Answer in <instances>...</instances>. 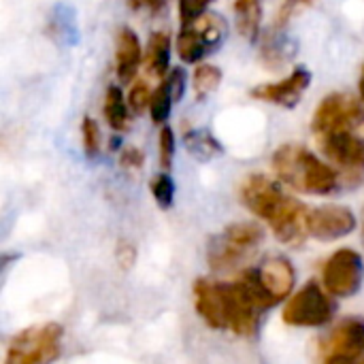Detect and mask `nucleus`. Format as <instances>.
Here are the masks:
<instances>
[{"instance_id":"obj_1","label":"nucleus","mask_w":364,"mask_h":364,"mask_svg":"<svg viewBox=\"0 0 364 364\" xmlns=\"http://www.w3.org/2000/svg\"><path fill=\"white\" fill-rule=\"evenodd\" d=\"M194 305L203 322L215 331H232L235 335L250 337L258 328L260 309L239 282L220 284L213 279H196Z\"/></svg>"},{"instance_id":"obj_2","label":"nucleus","mask_w":364,"mask_h":364,"mask_svg":"<svg viewBox=\"0 0 364 364\" xmlns=\"http://www.w3.org/2000/svg\"><path fill=\"white\" fill-rule=\"evenodd\" d=\"M271 164L282 183L303 194L328 196L341 186V177L335 166L326 164L314 151L296 143H286L277 147Z\"/></svg>"},{"instance_id":"obj_3","label":"nucleus","mask_w":364,"mask_h":364,"mask_svg":"<svg viewBox=\"0 0 364 364\" xmlns=\"http://www.w3.org/2000/svg\"><path fill=\"white\" fill-rule=\"evenodd\" d=\"M237 282L256 303V307L264 311L290 294V290L294 288V269L286 258L273 256L267 258L258 269L243 271Z\"/></svg>"},{"instance_id":"obj_4","label":"nucleus","mask_w":364,"mask_h":364,"mask_svg":"<svg viewBox=\"0 0 364 364\" xmlns=\"http://www.w3.org/2000/svg\"><path fill=\"white\" fill-rule=\"evenodd\" d=\"M264 241V230L256 222H235L211 237L207 262L213 271H230L247 260Z\"/></svg>"},{"instance_id":"obj_5","label":"nucleus","mask_w":364,"mask_h":364,"mask_svg":"<svg viewBox=\"0 0 364 364\" xmlns=\"http://www.w3.org/2000/svg\"><path fill=\"white\" fill-rule=\"evenodd\" d=\"M62 352V326L55 322L28 326L17 333L9 348L4 364H51Z\"/></svg>"},{"instance_id":"obj_6","label":"nucleus","mask_w":364,"mask_h":364,"mask_svg":"<svg viewBox=\"0 0 364 364\" xmlns=\"http://www.w3.org/2000/svg\"><path fill=\"white\" fill-rule=\"evenodd\" d=\"M360 128H364L363 105L358 102V98L346 92H333L322 98L311 119V130L316 136L343 130L360 132Z\"/></svg>"},{"instance_id":"obj_7","label":"nucleus","mask_w":364,"mask_h":364,"mask_svg":"<svg viewBox=\"0 0 364 364\" xmlns=\"http://www.w3.org/2000/svg\"><path fill=\"white\" fill-rule=\"evenodd\" d=\"M335 314V303L333 299L316 284L303 286L284 307V322L290 326H303V328H314V326H324L331 322Z\"/></svg>"},{"instance_id":"obj_8","label":"nucleus","mask_w":364,"mask_h":364,"mask_svg":"<svg viewBox=\"0 0 364 364\" xmlns=\"http://www.w3.org/2000/svg\"><path fill=\"white\" fill-rule=\"evenodd\" d=\"M320 151L354 181L364 177V136L358 130H343L316 136Z\"/></svg>"},{"instance_id":"obj_9","label":"nucleus","mask_w":364,"mask_h":364,"mask_svg":"<svg viewBox=\"0 0 364 364\" xmlns=\"http://www.w3.org/2000/svg\"><path fill=\"white\" fill-rule=\"evenodd\" d=\"M364 279L363 256L350 247L335 252L324 264V286L333 296H354Z\"/></svg>"},{"instance_id":"obj_10","label":"nucleus","mask_w":364,"mask_h":364,"mask_svg":"<svg viewBox=\"0 0 364 364\" xmlns=\"http://www.w3.org/2000/svg\"><path fill=\"white\" fill-rule=\"evenodd\" d=\"M239 198L256 218L269 224L288 200V194L275 179L258 173L243 179V183L239 186Z\"/></svg>"},{"instance_id":"obj_11","label":"nucleus","mask_w":364,"mask_h":364,"mask_svg":"<svg viewBox=\"0 0 364 364\" xmlns=\"http://www.w3.org/2000/svg\"><path fill=\"white\" fill-rule=\"evenodd\" d=\"M309 85H311V70L305 66H299L288 77H284L279 81L260 83V85L252 87L250 96L254 100H260L267 105H275L282 109H294L303 100Z\"/></svg>"},{"instance_id":"obj_12","label":"nucleus","mask_w":364,"mask_h":364,"mask_svg":"<svg viewBox=\"0 0 364 364\" xmlns=\"http://www.w3.org/2000/svg\"><path fill=\"white\" fill-rule=\"evenodd\" d=\"M356 228V215L352 209L343 205H322L309 209L307 215V230L309 237L318 241H337L341 237L352 235Z\"/></svg>"},{"instance_id":"obj_13","label":"nucleus","mask_w":364,"mask_h":364,"mask_svg":"<svg viewBox=\"0 0 364 364\" xmlns=\"http://www.w3.org/2000/svg\"><path fill=\"white\" fill-rule=\"evenodd\" d=\"M143 55H145V49L141 47L136 32L130 28H122L115 41V73L122 85L132 83Z\"/></svg>"},{"instance_id":"obj_14","label":"nucleus","mask_w":364,"mask_h":364,"mask_svg":"<svg viewBox=\"0 0 364 364\" xmlns=\"http://www.w3.org/2000/svg\"><path fill=\"white\" fill-rule=\"evenodd\" d=\"M260 55L262 62L273 70V68H282L284 64H288L294 55V43L288 38L284 28L273 26L271 30H267V34L262 36L260 43Z\"/></svg>"},{"instance_id":"obj_15","label":"nucleus","mask_w":364,"mask_h":364,"mask_svg":"<svg viewBox=\"0 0 364 364\" xmlns=\"http://www.w3.org/2000/svg\"><path fill=\"white\" fill-rule=\"evenodd\" d=\"M328 352H343V354H352V356H364V320H346L341 322L328 343H326Z\"/></svg>"},{"instance_id":"obj_16","label":"nucleus","mask_w":364,"mask_h":364,"mask_svg":"<svg viewBox=\"0 0 364 364\" xmlns=\"http://www.w3.org/2000/svg\"><path fill=\"white\" fill-rule=\"evenodd\" d=\"M47 34L58 45H75L79 41V28L73 6L55 4L47 19Z\"/></svg>"},{"instance_id":"obj_17","label":"nucleus","mask_w":364,"mask_h":364,"mask_svg":"<svg viewBox=\"0 0 364 364\" xmlns=\"http://www.w3.org/2000/svg\"><path fill=\"white\" fill-rule=\"evenodd\" d=\"M145 66L154 77H166L171 73V38L166 32H151L145 45Z\"/></svg>"},{"instance_id":"obj_18","label":"nucleus","mask_w":364,"mask_h":364,"mask_svg":"<svg viewBox=\"0 0 364 364\" xmlns=\"http://www.w3.org/2000/svg\"><path fill=\"white\" fill-rule=\"evenodd\" d=\"M232 9H235V21H237L239 34L256 43V38L260 36V26H262V15H264L262 0H235Z\"/></svg>"},{"instance_id":"obj_19","label":"nucleus","mask_w":364,"mask_h":364,"mask_svg":"<svg viewBox=\"0 0 364 364\" xmlns=\"http://www.w3.org/2000/svg\"><path fill=\"white\" fill-rule=\"evenodd\" d=\"M102 113H105L107 124L115 132H126L130 128V107H128V98H124V92L119 85L107 87Z\"/></svg>"},{"instance_id":"obj_20","label":"nucleus","mask_w":364,"mask_h":364,"mask_svg":"<svg viewBox=\"0 0 364 364\" xmlns=\"http://www.w3.org/2000/svg\"><path fill=\"white\" fill-rule=\"evenodd\" d=\"M183 145L200 162H209V160H213V158L224 154V145L209 130H203V128L186 130L183 132Z\"/></svg>"},{"instance_id":"obj_21","label":"nucleus","mask_w":364,"mask_h":364,"mask_svg":"<svg viewBox=\"0 0 364 364\" xmlns=\"http://www.w3.org/2000/svg\"><path fill=\"white\" fill-rule=\"evenodd\" d=\"M222 70L215 64H198L194 75H192V87H194V96L196 100H205L209 98L222 83Z\"/></svg>"},{"instance_id":"obj_22","label":"nucleus","mask_w":364,"mask_h":364,"mask_svg":"<svg viewBox=\"0 0 364 364\" xmlns=\"http://www.w3.org/2000/svg\"><path fill=\"white\" fill-rule=\"evenodd\" d=\"M175 47H177V55L181 58V62H188V64L200 62L207 55V49L194 28H181L177 34Z\"/></svg>"},{"instance_id":"obj_23","label":"nucleus","mask_w":364,"mask_h":364,"mask_svg":"<svg viewBox=\"0 0 364 364\" xmlns=\"http://www.w3.org/2000/svg\"><path fill=\"white\" fill-rule=\"evenodd\" d=\"M175 96H173V90L168 85L166 79H162V83L154 90L151 94V102H149V115H151V122L154 124H166L171 111H173V105H175Z\"/></svg>"},{"instance_id":"obj_24","label":"nucleus","mask_w":364,"mask_h":364,"mask_svg":"<svg viewBox=\"0 0 364 364\" xmlns=\"http://www.w3.org/2000/svg\"><path fill=\"white\" fill-rule=\"evenodd\" d=\"M149 188H151V196H154V200L158 203L160 209H171L173 207V200H175V181H173V177L166 171L158 173L151 179Z\"/></svg>"},{"instance_id":"obj_25","label":"nucleus","mask_w":364,"mask_h":364,"mask_svg":"<svg viewBox=\"0 0 364 364\" xmlns=\"http://www.w3.org/2000/svg\"><path fill=\"white\" fill-rule=\"evenodd\" d=\"M81 145H83V151L87 158H96L100 154V145H102L100 128H98L96 119H92L90 115H85L81 119Z\"/></svg>"},{"instance_id":"obj_26","label":"nucleus","mask_w":364,"mask_h":364,"mask_svg":"<svg viewBox=\"0 0 364 364\" xmlns=\"http://www.w3.org/2000/svg\"><path fill=\"white\" fill-rule=\"evenodd\" d=\"M213 4V0H179V23L181 28H190L194 26L203 15L209 13V6Z\"/></svg>"},{"instance_id":"obj_27","label":"nucleus","mask_w":364,"mask_h":364,"mask_svg":"<svg viewBox=\"0 0 364 364\" xmlns=\"http://www.w3.org/2000/svg\"><path fill=\"white\" fill-rule=\"evenodd\" d=\"M314 4H316V0H284L282 6H279V11H277V19H275L273 26L286 30V26H288L294 17H299L303 11L311 9Z\"/></svg>"},{"instance_id":"obj_28","label":"nucleus","mask_w":364,"mask_h":364,"mask_svg":"<svg viewBox=\"0 0 364 364\" xmlns=\"http://www.w3.org/2000/svg\"><path fill=\"white\" fill-rule=\"evenodd\" d=\"M149 102H151V92L147 87L145 81H134L130 92H128V107L132 113L141 115L149 109Z\"/></svg>"},{"instance_id":"obj_29","label":"nucleus","mask_w":364,"mask_h":364,"mask_svg":"<svg viewBox=\"0 0 364 364\" xmlns=\"http://www.w3.org/2000/svg\"><path fill=\"white\" fill-rule=\"evenodd\" d=\"M175 160V132L171 126H162L160 130V166L168 171Z\"/></svg>"},{"instance_id":"obj_30","label":"nucleus","mask_w":364,"mask_h":364,"mask_svg":"<svg viewBox=\"0 0 364 364\" xmlns=\"http://www.w3.org/2000/svg\"><path fill=\"white\" fill-rule=\"evenodd\" d=\"M164 79L168 81V85H171V90H173L175 100H181V98H183V94H186V85H188L186 70H183L181 66H175V68H171V73H168Z\"/></svg>"},{"instance_id":"obj_31","label":"nucleus","mask_w":364,"mask_h":364,"mask_svg":"<svg viewBox=\"0 0 364 364\" xmlns=\"http://www.w3.org/2000/svg\"><path fill=\"white\" fill-rule=\"evenodd\" d=\"M119 164H122L124 168L139 171V168H143V164H145V156H143V151L136 149V147H124V149L119 151Z\"/></svg>"},{"instance_id":"obj_32","label":"nucleus","mask_w":364,"mask_h":364,"mask_svg":"<svg viewBox=\"0 0 364 364\" xmlns=\"http://www.w3.org/2000/svg\"><path fill=\"white\" fill-rule=\"evenodd\" d=\"M128 4L132 11H147L151 15H158L166 6V0H128Z\"/></svg>"},{"instance_id":"obj_33","label":"nucleus","mask_w":364,"mask_h":364,"mask_svg":"<svg viewBox=\"0 0 364 364\" xmlns=\"http://www.w3.org/2000/svg\"><path fill=\"white\" fill-rule=\"evenodd\" d=\"M360 356L343 354V352H326V358L322 364H360Z\"/></svg>"},{"instance_id":"obj_34","label":"nucleus","mask_w":364,"mask_h":364,"mask_svg":"<svg viewBox=\"0 0 364 364\" xmlns=\"http://www.w3.org/2000/svg\"><path fill=\"white\" fill-rule=\"evenodd\" d=\"M117 254H119V260L124 262V267H130V264H132V260H134V247H132V245L122 243Z\"/></svg>"},{"instance_id":"obj_35","label":"nucleus","mask_w":364,"mask_h":364,"mask_svg":"<svg viewBox=\"0 0 364 364\" xmlns=\"http://www.w3.org/2000/svg\"><path fill=\"white\" fill-rule=\"evenodd\" d=\"M358 92H360V100L364 102V66L363 73H360V79H358Z\"/></svg>"},{"instance_id":"obj_36","label":"nucleus","mask_w":364,"mask_h":364,"mask_svg":"<svg viewBox=\"0 0 364 364\" xmlns=\"http://www.w3.org/2000/svg\"><path fill=\"white\" fill-rule=\"evenodd\" d=\"M109 147H111V149H117V147H122V136H117V134H115V136L111 139Z\"/></svg>"},{"instance_id":"obj_37","label":"nucleus","mask_w":364,"mask_h":364,"mask_svg":"<svg viewBox=\"0 0 364 364\" xmlns=\"http://www.w3.org/2000/svg\"><path fill=\"white\" fill-rule=\"evenodd\" d=\"M363 245H364V209H363Z\"/></svg>"},{"instance_id":"obj_38","label":"nucleus","mask_w":364,"mask_h":364,"mask_svg":"<svg viewBox=\"0 0 364 364\" xmlns=\"http://www.w3.org/2000/svg\"><path fill=\"white\" fill-rule=\"evenodd\" d=\"M360 364H364V356H363V360H360Z\"/></svg>"}]
</instances>
